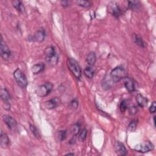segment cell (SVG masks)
<instances>
[{
	"instance_id": "cell-1",
	"label": "cell",
	"mask_w": 156,
	"mask_h": 156,
	"mask_svg": "<svg viewBox=\"0 0 156 156\" xmlns=\"http://www.w3.org/2000/svg\"><path fill=\"white\" fill-rule=\"evenodd\" d=\"M127 76V72L122 66H117L110 72V77L114 82H118Z\"/></svg>"
},
{
	"instance_id": "cell-2",
	"label": "cell",
	"mask_w": 156,
	"mask_h": 156,
	"mask_svg": "<svg viewBox=\"0 0 156 156\" xmlns=\"http://www.w3.org/2000/svg\"><path fill=\"white\" fill-rule=\"evenodd\" d=\"M67 66L70 71L78 79H79L81 76L82 71L78 62L73 58H69L67 60Z\"/></svg>"
},
{
	"instance_id": "cell-3",
	"label": "cell",
	"mask_w": 156,
	"mask_h": 156,
	"mask_svg": "<svg viewBox=\"0 0 156 156\" xmlns=\"http://www.w3.org/2000/svg\"><path fill=\"white\" fill-rule=\"evenodd\" d=\"M44 53L46 56V60L48 63L53 65H55L57 63L59 57L56 54V50L53 47L51 46L47 47Z\"/></svg>"
},
{
	"instance_id": "cell-4",
	"label": "cell",
	"mask_w": 156,
	"mask_h": 156,
	"mask_svg": "<svg viewBox=\"0 0 156 156\" xmlns=\"http://www.w3.org/2000/svg\"><path fill=\"white\" fill-rule=\"evenodd\" d=\"M14 77L18 85L21 88H26L28 84V81L26 75L20 69H17L14 72Z\"/></svg>"
},
{
	"instance_id": "cell-5",
	"label": "cell",
	"mask_w": 156,
	"mask_h": 156,
	"mask_svg": "<svg viewBox=\"0 0 156 156\" xmlns=\"http://www.w3.org/2000/svg\"><path fill=\"white\" fill-rule=\"evenodd\" d=\"M53 88V85L51 82H46L38 87L35 92L39 97H45L51 93Z\"/></svg>"
},
{
	"instance_id": "cell-6",
	"label": "cell",
	"mask_w": 156,
	"mask_h": 156,
	"mask_svg": "<svg viewBox=\"0 0 156 156\" xmlns=\"http://www.w3.org/2000/svg\"><path fill=\"white\" fill-rule=\"evenodd\" d=\"M0 43H1V44H0V54H1L2 57L5 60H9L12 56L11 51L9 48L6 44L5 41H4L2 38L1 39Z\"/></svg>"
},
{
	"instance_id": "cell-7",
	"label": "cell",
	"mask_w": 156,
	"mask_h": 156,
	"mask_svg": "<svg viewBox=\"0 0 156 156\" xmlns=\"http://www.w3.org/2000/svg\"><path fill=\"white\" fill-rule=\"evenodd\" d=\"M154 148V146L152 143L149 142H145L137 145L134 148V150L139 152L145 153L152 151Z\"/></svg>"
},
{
	"instance_id": "cell-8",
	"label": "cell",
	"mask_w": 156,
	"mask_h": 156,
	"mask_svg": "<svg viewBox=\"0 0 156 156\" xmlns=\"http://www.w3.org/2000/svg\"><path fill=\"white\" fill-rule=\"evenodd\" d=\"M1 98L2 101L5 103V109L6 110H9L11 109V95L9 92L6 88H3L1 89Z\"/></svg>"
},
{
	"instance_id": "cell-9",
	"label": "cell",
	"mask_w": 156,
	"mask_h": 156,
	"mask_svg": "<svg viewBox=\"0 0 156 156\" xmlns=\"http://www.w3.org/2000/svg\"><path fill=\"white\" fill-rule=\"evenodd\" d=\"M46 37V32L43 29H40L38 30L33 36L31 37L30 40H32L35 42L41 43L42 42Z\"/></svg>"
},
{
	"instance_id": "cell-10",
	"label": "cell",
	"mask_w": 156,
	"mask_h": 156,
	"mask_svg": "<svg viewBox=\"0 0 156 156\" xmlns=\"http://www.w3.org/2000/svg\"><path fill=\"white\" fill-rule=\"evenodd\" d=\"M3 119L5 123L8 126L9 129H10L12 130H14L16 129L17 127V121L13 117L6 115H3Z\"/></svg>"
},
{
	"instance_id": "cell-11",
	"label": "cell",
	"mask_w": 156,
	"mask_h": 156,
	"mask_svg": "<svg viewBox=\"0 0 156 156\" xmlns=\"http://www.w3.org/2000/svg\"><path fill=\"white\" fill-rule=\"evenodd\" d=\"M110 11L112 15L116 18H119L121 14V9L120 8V6L118 5L117 3L115 2H112L110 4Z\"/></svg>"
},
{
	"instance_id": "cell-12",
	"label": "cell",
	"mask_w": 156,
	"mask_h": 156,
	"mask_svg": "<svg viewBox=\"0 0 156 156\" xmlns=\"http://www.w3.org/2000/svg\"><path fill=\"white\" fill-rule=\"evenodd\" d=\"M124 85L125 88L129 92H133L135 90V83L132 78L126 76L123 79Z\"/></svg>"
},
{
	"instance_id": "cell-13",
	"label": "cell",
	"mask_w": 156,
	"mask_h": 156,
	"mask_svg": "<svg viewBox=\"0 0 156 156\" xmlns=\"http://www.w3.org/2000/svg\"><path fill=\"white\" fill-rule=\"evenodd\" d=\"M11 145V141L6 134L3 130L1 132V135H0V145L3 149H6L9 147Z\"/></svg>"
},
{
	"instance_id": "cell-14",
	"label": "cell",
	"mask_w": 156,
	"mask_h": 156,
	"mask_svg": "<svg viewBox=\"0 0 156 156\" xmlns=\"http://www.w3.org/2000/svg\"><path fill=\"white\" fill-rule=\"evenodd\" d=\"M60 104V99L57 97H55L44 102V107L48 109H53L59 106Z\"/></svg>"
},
{
	"instance_id": "cell-15",
	"label": "cell",
	"mask_w": 156,
	"mask_h": 156,
	"mask_svg": "<svg viewBox=\"0 0 156 156\" xmlns=\"http://www.w3.org/2000/svg\"><path fill=\"white\" fill-rule=\"evenodd\" d=\"M115 149L118 155H126L127 154V151L124 144L120 142H117L115 144Z\"/></svg>"
},
{
	"instance_id": "cell-16",
	"label": "cell",
	"mask_w": 156,
	"mask_h": 156,
	"mask_svg": "<svg viewBox=\"0 0 156 156\" xmlns=\"http://www.w3.org/2000/svg\"><path fill=\"white\" fill-rule=\"evenodd\" d=\"M132 38H133V41L137 45H138L140 47L142 48H145L146 47V43L143 41L142 37L137 34H133L132 35Z\"/></svg>"
},
{
	"instance_id": "cell-17",
	"label": "cell",
	"mask_w": 156,
	"mask_h": 156,
	"mask_svg": "<svg viewBox=\"0 0 156 156\" xmlns=\"http://www.w3.org/2000/svg\"><path fill=\"white\" fill-rule=\"evenodd\" d=\"M44 66L45 65L43 63H37L32 66L31 71L34 75H38L44 70Z\"/></svg>"
},
{
	"instance_id": "cell-18",
	"label": "cell",
	"mask_w": 156,
	"mask_h": 156,
	"mask_svg": "<svg viewBox=\"0 0 156 156\" xmlns=\"http://www.w3.org/2000/svg\"><path fill=\"white\" fill-rule=\"evenodd\" d=\"M136 101L137 104L140 107H144L147 106L148 100V99L141 94H137L136 96Z\"/></svg>"
},
{
	"instance_id": "cell-19",
	"label": "cell",
	"mask_w": 156,
	"mask_h": 156,
	"mask_svg": "<svg viewBox=\"0 0 156 156\" xmlns=\"http://www.w3.org/2000/svg\"><path fill=\"white\" fill-rule=\"evenodd\" d=\"M86 61L90 66H93L96 61V54L94 52L89 53L86 59Z\"/></svg>"
},
{
	"instance_id": "cell-20",
	"label": "cell",
	"mask_w": 156,
	"mask_h": 156,
	"mask_svg": "<svg viewBox=\"0 0 156 156\" xmlns=\"http://www.w3.org/2000/svg\"><path fill=\"white\" fill-rule=\"evenodd\" d=\"M12 5L14 8L17 9L19 12L22 13L25 11V7L23 6V4L20 1H17V0H14L12 2Z\"/></svg>"
},
{
	"instance_id": "cell-21",
	"label": "cell",
	"mask_w": 156,
	"mask_h": 156,
	"mask_svg": "<svg viewBox=\"0 0 156 156\" xmlns=\"http://www.w3.org/2000/svg\"><path fill=\"white\" fill-rule=\"evenodd\" d=\"M140 3L138 1H129L128 2V9L133 11H136L139 9Z\"/></svg>"
},
{
	"instance_id": "cell-22",
	"label": "cell",
	"mask_w": 156,
	"mask_h": 156,
	"mask_svg": "<svg viewBox=\"0 0 156 156\" xmlns=\"http://www.w3.org/2000/svg\"><path fill=\"white\" fill-rule=\"evenodd\" d=\"M84 73L85 76L89 78V79H92L94 76L95 71L91 67V66H87L84 70Z\"/></svg>"
},
{
	"instance_id": "cell-23",
	"label": "cell",
	"mask_w": 156,
	"mask_h": 156,
	"mask_svg": "<svg viewBox=\"0 0 156 156\" xmlns=\"http://www.w3.org/2000/svg\"><path fill=\"white\" fill-rule=\"evenodd\" d=\"M129 105V101L128 99H124L121 101L120 104V110L121 112H124L128 109Z\"/></svg>"
},
{
	"instance_id": "cell-24",
	"label": "cell",
	"mask_w": 156,
	"mask_h": 156,
	"mask_svg": "<svg viewBox=\"0 0 156 156\" xmlns=\"http://www.w3.org/2000/svg\"><path fill=\"white\" fill-rule=\"evenodd\" d=\"M81 131V124L79 123H77L75 124L72 128V132L73 136H78Z\"/></svg>"
},
{
	"instance_id": "cell-25",
	"label": "cell",
	"mask_w": 156,
	"mask_h": 156,
	"mask_svg": "<svg viewBox=\"0 0 156 156\" xmlns=\"http://www.w3.org/2000/svg\"><path fill=\"white\" fill-rule=\"evenodd\" d=\"M138 124V121L137 120H132L130 122V123L128 125V130L130 132H133L135 131L136 129H137Z\"/></svg>"
},
{
	"instance_id": "cell-26",
	"label": "cell",
	"mask_w": 156,
	"mask_h": 156,
	"mask_svg": "<svg viewBox=\"0 0 156 156\" xmlns=\"http://www.w3.org/2000/svg\"><path fill=\"white\" fill-rule=\"evenodd\" d=\"M29 127H30L31 131L32 132V134L35 136V137H36L37 139H40V133H39L38 129H37V127L35 126H34L31 124L29 125Z\"/></svg>"
},
{
	"instance_id": "cell-27",
	"label": "cell",
	"mask_w": 156,
	"mask_h": 156,
	"mask_svg": "<svg viewBox=\"0 0 156 156\" xmlns=\"http://www.w3.org/2000/svg\"><path fill=\"white\" fill-rule=\"evenodd\" d=\"M76 3L79 6L84 8H89L92 6V3L88 1H77Z\"/></svg>"
},
{
	"instance_id": "cell-28",
	"label": "cell",
	"mask_w": 156,
	"mask_h": 156,
	"mask_svg": "<svg viewBox=\"0 0 156 156\" xmlns=\"http://www.w3.org/2000/svg\"><path fill=\"white\" fill-rule=\"evenodd\" d=\"M87 136V130L86 129H83L80 132H79V140L83 142L85 141V140L86 139Z\"/></svg>"
},
{
	"instance_id": "cell-29",
	"label": "cell",
	"mask_w": 156,
	"mask_h": 156,
	"mask_svg": "<svg viewBox=\"0 0 156 156\" xmlns=\"http://www.w3.org/2000/svg\"><path fill=\"white\" fill-rule=\"evenodd\" d=\"M128 112L130 115L133 116V115H136L138 112H139V110L137 107L135 106H130L128 107Z\"/></svg>"
},
{
	"instance_id": "cell-30",
	"label": "cell",
	"mask_w": 156,
	"mask_h": 156,
	"mask_svg": "<svg viewBox=\"0 0 156 156\" xmlns=\"http://www.w3.org/2000/svg\"><path fill=\"white\" fill-rule=\"evenodd\" d=\"M66 135H67V132L66 130H62L59 131L58 132V139L60 141L65 140L66 138Z\"/></svg>"
},
{
	"instance_id": "cell-31",
	"label": "cell",
	"mask_w": 156,
	"mask_h": 156,
	"mask_svg": "<svg viewBox=\"0 0 156 156\" xmlns=\"http://www.w3.org/2000/svg\"><path fill=\"white\" fill-rule=\"evenodd\" d=\"M70 107L72 109H76L79 106V101L77 99H74L70 102Z\"/></svg>"
},
{
	"instance_id": "cell-32",
	"label": "cell",
	"mask_w": 156,
	"mask_h": 156,
	"mask_svg": "<svg viewBox=\"0 0 156 156\" xmlns=\"http://www.w3.org/2000/svg\"><path fill=\"white\" fill-rule=\"evenodd\" d=\"M155 107H156V104L155 102L154 101L149 108V112L151 114H154L155 112Z\"/></svg>"
},
{
	"instance_id": "cell-33",
	"label": "cell",
	"mask_w": 156,
	"mask_h": 156,
	"mask_svg": "<svg viewBox=\"0 0 156 156\" xmlns=\"http://www.w3.org/2000/svg\"><path fill=\"white\" fill-rule=\"evenodd\" d=\"M60 4L62 7L63 8H66L68 7L69 5V2L68 1H61Z\"/></svg>"
},
{
	"instance_id": "cell-34",
	"label": "cell",
	"mask_w": 156,
	"mask_h": 156,
	"mask_svg": "<svg viewBox=\"0 0 156 156\" xmlns=\"http://www.w3.org/2000/svg\"><path fill=\"white\" fill-rule=\"evenodd\" d=\"M76 136H73V137H72V139L69 142V143L70 145H74L76 143Z\"/></svg>"
},
{
	"instance_id": "cell-35",
	"label": "cell",
	"mask_w": 156,
	"mask_h": 156,
	"mask_svg": "<svg viewBox=\"0 0 156 156\" xmlns=\"http://www.w3.org/2000/svg\"><path fill=\"white\" fill-rule=\"evenodd\" d=\"M75 155V154H74L73 153H68V154H66V155Z\"/></svg>"
},
{
	"instance_id": "cell-36",
	"label": "cell",
	"mask_w": 156,
	"mask_h": 156,
	"mask_svg": "<svg viewBox=\"0 0 156 156\" xmlns=\"http://www.w3.org/2000/svg\"><path fill=\"white\" fill-rule=\"evenodd\" d=\"M155 117H154V125H155Z\"/></svg>"
}]
</instances>
